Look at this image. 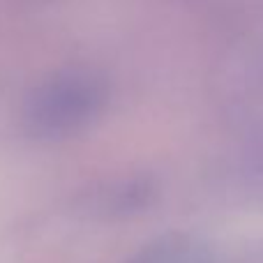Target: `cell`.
Here are the masks:
<instances>
[{"label": "cell", "instance_id": "obj_1", "mask_svg": "<svg viewBox=\"0 0 263 263\" xmlns=\"http://www.w3.org/2000/svg\"><path fill=\"white\" fill-rule=\"evenodd\" d=\"M109 81L90 67L46 74L23 97L18 123L35 141H65L86 132L109 106Z\"/></svg>", "mask_w": 263, "mask_h": 263}, {"label": "cell", "instance_id": "obj_3", "mask_svg": "<svg viewBox=\"0 0 263 263\" xmlns=\"http://www.w3.org/2000/svg\"><path fill=\"white\" fill-rule=\"evenodd\" d=\"M123 263H222V259L203 238L187 231H166L143 242Z\"/></svg>", "mask_w": 263, "mask_h": 263}, {"label": "cell", "instance_id": "obj_2", "mask_svg": "<svg viewBox=\"0 0 263 263\" xmlns=\"http://www.w3.org/2000/svg\"><path fill=\"white\" fill-rule=\"evenodd\" d=\"M162 187L157 176L148 171H129L97 180L83 187L77 196V210L100 222H123L148 213L159 201Z\"/></svg>", "mask_w": 263, "mask_h": 263}, {"label": "cell", "instance_id": "obj_4", "mask_svg": "<svg viewBox=\"0 0 263 263\" xmlns=\"http://www.w3.org/2000/svg\"><path fill=\"white\" fill-rule=\"evenodd\" d=\"M229 187L242 208L263 210V132L240 143L229 171Z\"/></svg>", "mask_w": 263, "mask_h": 263}]
</instances>
